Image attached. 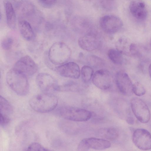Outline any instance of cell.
<instances>
[{
	"label": "cell",
	"mask_w": 151,
	"mask_h": 151,
	"mask_svg": "<svg viewBox=\"0 0 151 151\" xmlns=\"http://www.w3.org/2000/svg\"><path fill=\"white\" fill-rule=\"evenodd\" d=\"M150 47L151 48V38L150 39Z\"/></svg>",
	"instance_id": "4dcf8cb0"
},
{
	"label": "cell",
	"mask_w": 151,
	"mask_h": 151,
	"mask_svg": "<svg viewBox=\"0 0 151 151\" xmlns=\"http://www.w3.org/2000/svg\"><path fill=\"white\" fill-rule=\"evenodd\" d=\"M0 113L7 115L12 113L13 111L11 104L1 96L0 97Z\"/></svg>",
	"instance_id": "7402d4cb"
},
{
	"label": "cell",
	"mask_w": 151,
	"mask_h": 151,
	"mask_svg": "<svg viewBox=\"0 0 151 151\" xmlns=\"http://www.w3.org/2000/svg\"><path fill=\"white\" fill-rule=\"evenodd\" d=\"M37 84L43 93H50L51 91H57L59 85L56 80L47 73H39L36 78Z\"/></svg>",
	"instance_id": "30bf717a"
},
{
	"label": "cell",
	"mask_w": 151,
	"mask_h": 151,
	"mask_svg": "<svg viewBox=\"0 0 151 151\" xmlns=\"http://www.w3.org/2000/svg\"><path fill=\"white\" fill-rule=\"evenodd\" d=\"M133 93L137 96H143L146 93V90L143 86L138 82L133 84Z\"/></svg>",
	"instance_id": "cb8c5ba5"
},
{
	"label": "cell",
	"mask_w": 151,
	"mask_h": 151,
	"mask_svg": "<svg viewBox=\"0 0 151 151\" xmlns=\"http://www.w3.org/2000/svg\"><path fill=\"white\" fill-rule=\"evenodd\" d=\"M58 103L56 96L51 93H43L35 95L29 100V104L35 111L47 113L54 109Z\"/></svg>",
	"instance_id": "7a4b0ae2"
},
{
	"label": "cell",
	"mask_w": 151,
	"mask_h": 151,
	"mask_svg": "<svg viewBox=\"0 0 151 151\" xmlns=\"http://www.w3.org/2000/svg\"><path fill=\"white\" fill-rule=\"evenodd\" d=\"M87 150L90 148L97 150H102L109 148L111 144L108 140L94 137L84 139L82 140Z\"/></svg>",
	"instance_id": "2e32d148"
},
{
	"label": "cell",
	"mask_w": 151,
	"mask_h": 151,
	"mask_svg": "<svg viewBox=\"0 0 151 151\" xmlns=\"http://www.w3.org/2000/svg\"><path fill=\"white\" fill-rule=\"evenodd\" d=\"M132 43L127 38L121 37L118 39L116 42V49L123 55L131 56L130 50Z\"/></svg>",
	"instance_id": "d6986e66"
},
{
	"label": "cell",
	"mask_w": 151,
	"mask_h": 151,
	"mask_svg": "<svg viewBox=\"0 0 151 151\" xmlns=\"http://www.w3.org/2000/svg\"><path fill=\"white\" fill-rule=\"evenodd\" d=\"M57 112L64 119L76 122L87 121L92 116V113L88 110L69 106H61L58 108Z\"/></svg>",
	"instance_id": "3957f363"
},
{
	"label": "cell",
	"mask_w": 151,
	"mask_h": 151,
	"mask_svg": "<svg viewBox=\"0 0 151 151\" xmlns=\"http://www.w3.org/2000/svg\"><path fill=\"white\" fill-rule=\"evenodd\" d=\"M27 151H48V149L45 148L38 143H33L29 145L25 150Z\"/></svg>",
	"instance_id": "484cf974"
},
{
	"label": "cell",
	"mask_w": 151,
	"mask_h": 151,
	"mask_svg": "<svg viewBox=\"0 0 151 151\" xmlns=\"http://www.w3.org/2000/svg\"><path fill=\"white\" fill-rule=\"evenodd\" d=\"M15 11L21 18L30 19V20L37 21L40 18L35 5L28 0H20L15 4Z\"/></svg>",
	"instance_id": "5b68a950"
},
{
	"label": "cell",
	"mask_w": 151,
	"mask_h": 151,
	"mask_svg": "<svg viewBox=\"0 0 151 151\" xmlns=\"http://www.w3.org/2000/svg\"><path fill=\"white\" fill-rule=\"evenodd\" d=\"M93 70L91 67L85 65L82 68L81 71V78L85 83L88 82L93 76Z\"/></svg>",
	"instance_id": "603a6c76"
},
{
	"label": "cell",
	"mask_w": 151,
	"mask_h": 151,
	"mask_svg": "<svg viewBox=\"0 0 151 151\" xmlns=\"http://www.w3.org/2000/svg\"><path fill=\"white\" fill-rule=\"evenodd\" d=\"M92 81L94 85L98 88L101 90H107L111 85V75L108 70L100 69L97 70L93 74Z\"/></svg>",
	"instance_id": "8fae6325"
},
{
	"label": "cell",
	"mask_w": 151,
	"mask_h": 151,
	"mask_svg": "<svg viewBox=\"0 0 151 151\" xmlns=\"http://www.w3.org/2000/svg\"><path fill=\"white\" fill-rule=\"evenodd\" d=\"M130 12L135 19L143 21L145 20L147 15V10L144 3L141 0H133L129 6Z\"/></svg>",
	"instance_id": "5bb4252c"
},
{
	"label": "cell",
	"mask_w": 151,
	"mask_h": 151,
	"mask_svg": "<svg viewBox=\"0 0 151 151\" xmlns=\"http://www.w3.org/2000/svg\"><path fill=\"white\" fill-rule=\"evenodd\" d=\"M13 43V39L11 37H7L2 40L1 44V46L4 50H8L12 48Z\"/></svg>",
	"instance_id": "d4e9b609"
},
{
	"label": "cell",
	"mask_w": 151,
	"mask_h": 151,
	"mask_svg": "<svg viewBox=\"0 0 151 151\" xmlns=\"http://www.w3.org/2000/svg\"><path fill=\"white\" fill-rule=\"evenodd\" d=\"M100 24L104 32L109 34H113L121 29L123 23L121 19L118 17L106 15L103 16L100 19Z\"/></svg>",
	"instance_id": "ba28073f"
},
{
	"label": "cell",
	"mask_w": 151,
	"mask_h": 151,
	"mask_svg": "<svg viewBox=\"0 0 151 151\" xmlns=\"http://www.w3.org/2000/svg\"><path fill=\"white\" fill-rule=\"evenodd\" d=\"M13 68L26 76H31L37 72L38 66L30 57L25 55L21 58L15 63Z\"/></svg>",
	"instance_id": "9c48e42d"
},
{
	"label": "cell",
	"mask_w": 151,
	"mask_h": 151,
	"mask_svg": "<svg viewBox=\"0 0 151 151\" xmlns=\"http://www.w3.org/2000/svg\"><path fill=\"white\" fill-rule=\"evenodd\" d=\"M56 71L61 76L73 79L78 78L80 71L78 65L73 62L65 63L56 68Z\"/></svg>",
	"instance_id": "4fadbf2b"
},
{
	"label": "cell",
	"mask_w": 151,
	"mask_h": 151,
	"mask_svg": "<svg viewBox=\"0 0 151 151\" xmlns=\"http://www.w3.org/2000/svg\"><path fill=\"white\" fill-rule=\"evenodd\" d=\"M115 0H101V4L102 6L107 10L112 9L114 5Z\"/></svg>",
	"instance_id": "83f0119b"
},
{
	"label": "cell",
	"mask_w": 151,
	"mask_h": 151,
	"mask_svg": "<svg viewBox=\"0 0 151 151\" xmlns=\"http://www.w3.org/2000/svg\"><path fill=\"white\" fill-rule=\"evenodd\" d=\"M6 78L8 85L17 95L24 96L28 93L29 84L25 74L13 68L8 72Z\"/></svg>",
	"instance_id": "6da1fadb"
},
{
	"label": "cell",
	"mask_w": 151,
	"mask_h": 151,
	"mask_svg": "<svg viewBox=\"0 0 151 151\" xmlns=\"http://www.w3.org/2000/svg\"><path fill=\"white\" fill-rule=\"evenodd\" d=\"M107 55L110 60L114 64L120 65L123 61V54L116 49H111L108 52Z\"/></svg>",
	"instance_id": "44dd1931"
},
{
	"label": "cell",
	"mask_w": 151,
	"mask_h": 151,
	"mask_svg": "<svg viewBox=\"0 0 151 151\" xmlns=\"http://www.w3.org/2000/svg\"><path fill=\"white\" fill-rule=\"evenodd\" d=\"M0 125L2 127H5L10 122V119L6 114L0 113Z\"/></svg>",
	"instance_id": "f1b7e54d"
},
{
	"label": "cell",
	"mask_w": 151,
	"mask_h": 151,
	"mask_svg": "<svg viewBox=\"0 0 151 151\" xmlns=\"http://www.w3.org/2000/svg\"><path fill=\"white\" fill-rule=\"evenodd\" d=\"M84 1H90L91 0H83Z\"/></svg>",
	"instance_id": "1f68e13d"
},
{
	"label": "cell",
	"mask_w": 151,
	"mask_h": 151,
	"mask_svg": "<svg viewBox=\"0 0 151 151\" xmlns=\"http://www.w3.org/2000/svg\"><path fill=\"white\" fill-rule=\"evenodd\" d=\"M132 111L136 118L141 122L147 123L150 118V113L147 104L142 99L134 98L131 101Z\"/></svg>",
	"instance_id": "8992f818"
},
{
	"label": "cell",
	"mask_w": 151,
	"mask_h": 151,
	"mask_svg": "<svg viewBox=\"0 0 151 151\" xmlns=\"http://www.w3.org/2000/svg\"><path fill=\"white\" fill-rule=\"evenodd\" d=\"M71 54L70 48L65 43L57 42L50 47L48 52V57L53 64L61 65L66 63Z\"/></svg>",
	"instance_id": "277c9868"
},
{
	"label": "cell",
	"mask_w": 151,
	"mask_h": 151,
	"mask_svg": "<svg viewBox=\"0 0 151 151\" xmlns=\"http://www.w3.org/2000/svg\"><path fill=\"white\" fill-rule=\"evenodd\" d=\"M115 82L120 92L123 94L130 96L133 93V84L128 75L125 72L120 71L115 76Z\"/></svg>",
	"instance_id": "7c38bea8"
},
{
	"label": "cell",
	"mask_w": 151,
	"mask_h": 151,
	"mask_svg": "<svg viewBox=\"0 0 151 151\" xmlns=\"http://www.w3.org/2000/svg\"><path fill=\"white\" fill-rule=\"evenodd\" d=\"M18 25L20 32L22 36L26 40H32L34 37V33L30 23L24 19H20Z\"/></svg>",
	"instance_id": "ac0fdd59"
},
{
	"label": "cell",
	"mask_w": 151,
	"mask_h": 151,
	"mask_svg": "<svg viewBox=\"0 0 151 151\" xmlns=\"http://www.w3.org/2000/svg\"><path fill=\"white\" fill-rule=\"evenodd\" d=\"M132 140L135 146L141 150L151 149V134L145 129H136L133 133Z\"/></svg>",
	"instance_id": "52a82bcc"
},
{
	"label": "cell",
	"mask_w": 151,
	"mask_h": 151,
	"mask_svg": "<svg viewBox=\"0 0 151 151\" xmlns=\"http://www.w3.org/2000/svg\"><path fill=\"white\" fill-rule=\"evenodd\" d=\"M148 71L150 76L151 78V63L149 67Z\"/></svg>",
	"instance_id": "f546056e"
},
{
	"label": "cell",
	"mask_w": 151,
	"mask_h": 151,
	"mask_svg": "<svg viewBox=\"0 0 151 151\" xmlns=\"http://www.w3.org/2000/svg\"><path fill=\"white\" fill-rule=\"evenodd\" d=\"M4 5L7 24L9 28L14 29L16 22L15 10L11 2L8 1H5Z\"/></svg>",
	"instance_id": "e0dca14e"
},
{
	"label": "cell",
	"mask_w": 151,
	"mask_h": 151,
	"mask_svg": "<svg viewBox=\"0 0 151 151\" xmlns=\"http://www.w3.org/2000/svg\"><path fill=\"white\" fill-rule=\"evenodd\" d=\"M98 135L103 139L108 140H114L119 136L117 130L113 127L102 128L99 129Z\"/></svg>",
	"instance_id": "ffe728a7"
},
{
	"label": "cell",
	"mask_w": 151,
	"mask_h": 151,
	"mask_svg": "<svg viewBox=\"0 0 151 151\" xmlns=\"http://www.w3.org/2000/svg\"><path fill=\"white\" fill-rule=\"evenodd\" d=\"M43 7L49 8L54 6L57 2V0H37Z\"/></svg>",
	"instance_id": "4316f807"
},
{
	"label": "cell",
	"mask_w": 151,
	"mask_h": 151,
	"mask_svg": "<svg viewBox=\"0 0 151 151\" xmlns=\"http://www.w3.org/2000/svg\"><path fill=\"white\" fill-rule=\"evenodd\" d=\"M80 47L83 50L92 51L99 46L100 41L94 34H88L80 38L78 40Z\"/></svg>",
	"instance_id": "9a60e30c"
}]
</instances>
